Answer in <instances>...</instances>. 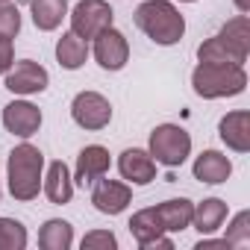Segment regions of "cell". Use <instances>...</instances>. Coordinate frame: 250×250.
Segmentation results:
<instances>
[{"mask_svg": "<svg viewBox=\"0 0 250 250\" xmlns=\"http://www.w3.org/2000/svg\"><path fill=\"white\" fill-rule=\"evenodd\" d=\"M42 180H44V153L30 142H21L18 147H12L9 159H6L9 194L21 203H30L39 197Z\"/></svg>", "mask_w": 250, "mask_h": 250, "instance_id": "cell-1", "label": "cell"}, {"mask_svg": "<svg viewBox=\"0 0 250 250\" xmlns=\"http://www.w3.org/2000/svg\"><path fill=\"white\" fill-rule=\"evenodd\" d=\"M133 21L159 47H171L186 36V18L174 6V0H145L136 9Z\"/></svg>", "mask_w": 250, "mask_h": 250, "instance_id": "cell-2", "label": "cell"}, {"mask_svg": "<svg viewBox=\"0 0 250 250\" xmlns=\"http://www.w3.org/2000/svg\"><path fill=\"white\" fill-rule=\"evenodd\" d=\"M191 88L203 100L235 97L247 88L244 65H224V62H197L191 71Z\"/></svg>", "mask_w": 250, "mask_h": 250, "instance_id": "cell-3", "label": "cell"}, {"mask_svg": "<svg viewBox=\"0 0 250 250\" xmlns=\"http://www.w3.org/2000/svg\"><path fill=\"white\" fill-rule=\"evenodd\" d=\"M147 153L156 159V165L180 168L191 156V136L186 133V127H180V124H159V127H153V133H150Z\"/></svg>", "mask_w": 250, "mask_h": 250, "instance_id": "cell-4", "label": "cell"}, {"mask_svg": "<svg viewBox=\"0 0 250 250\" xmlns=\"http://www.w3.org/2000/svg\"><path fill=\"white\" fill-rule=\"evenodd\" d=\"M68 18H71V33H77L85 42H91L97 33L115 24V12L106 0H80L68 12Z\"/></svg>", "mask_w": 250, "mask_h": 250, "instance_id": "cell-5", "label": "cell"}, {"mask_svg": "<svg viewBox=\"0 0 250 250\" xmlns=\"http://www.w3.org/2000/svg\"><path fill=\"white\" fill-rule=\"evenodd\" d=\"M3 85L6 91H12L15 97H33V94H42L47 91L50 85V74L44 65H39L36 59H15L12 68L3 74Z\"/></svg>", "mask_w": 250, "mask_h": 250, "instance_id": "cell-6", "label": "cell"}, {"mask_svg": "<svg viewBox=\"0 0 250 250\" xmlns=\"http://www.w3.org/2000/svg\"><path fill=\"white\" fill-rule=\"evenodd\" d=\"M71 118L83 130H91V133L106 130L112 124V103L100 91H80L71 100Z\"/></svg>", "mask_w": 250, "mask_h": 250, "instance_id": "cell-7", "label": "cell"}, {"mask_svg": "<svg viewBox=\"0 0 250 250\" xmlns=\"http://www.w3.org/2000/svg\"><path fill=\"white\" fill-rule=\"evenodd\" d=\"M88 44H91L94 62L103 71H121L130 62V42H127V36H124L121 30H115V24L106 27L103 33H97Z\"/></svg>", "mask_w": 250, "mask_h": 250, "instance_id": "cell-8", "label": "cell"}, {"mask_svg": "<svg viewBox=\"0 0 250 250\" xmlns=\"http://www.w3.org/2000/svg\"><path fill=\"white\" fill-rule=\"evenodd\" d=\"M91 203L100 215H121L133 203V188L124 180H109L106 174L91 183Z\"/></svg>", "mask_w": 250, "mask_h": 250, "instance_id": "cell-9", "label": "cell"}, {"mask_svg": "<svg viewBox=\"0 0 250 250\" xmlns=\"http://www.w3.org/2000/svg\"><path fill=\"white\" fill-rule=\"evenodd\" d=\"M0 121H3V127L6 133L18 136V139H30L42 130V109L24 97H15L12 103L3 106V115H0Z\"/></svg>", "mask_w": 250, "mask_h": 250, "instance_id": "cell-10", "label": "cell"}, {"mask_svg": "<svg viewBox=\"0 0 250 250\" xmlns=\"http://www.w3.org/2000/svg\"><path fill=\"white\" fill-rule=\"evenodd\" d=\"M156 159L145 147H127L118 156V171L130 186H147L156 180Z\"/></svg>", "mask_w": 250, "mask_h": 250, "instance_id": "cell-11", "label": "cell"}, {"mask_svg": "<svg viewBox=\"0 0 250 250\" xmlns=\"http://www.w3.org/2000/svg\"><path fill=\"white\" fill-rule=\"evenodd\" d=\"M109 165H112V156L103 145H85L77 156V165H74V186H91L94 180H100L103 174H109Z\"/></svg>", "mask_w": 250, "mask_h": 250, "instance_id": "cell-12", "label": "cell"}, {"mask_svg": "<svg viewBox=\"0 0 250 250\" xmlns=\"http://www.w3.org/2000/svg\"><path fill=\"white\" fill-rule=\"evenodd\" d=\"M218 139L227 145V150H232V153H247V150H250V112H247V109L227 112V115L218 121Z\"/></svg>", "mask_w": 250, "mask_h": 250, "instance_id": "cell-13", "label": "cell"}, {"mask_svg": "<svg viewBox=\"0 0 250 250\" xmlns=\"http://www.w3.org/2000/svg\"><path fill=\"white\" fill-rule=\"evenodd\" d=\"M42 191H44V197H47L50 203H56V206L71 203V197H74V177H71V168H68L62 159L44 165Z\"/></svg>", "mask_w": 250, "mask_h": 250, "instance_id": "cell-14", "label": "cell"}, {"mask_svg": "<svg viewBox=\"0 0 250 250\" xmlns=\"http://www.w3.org/2000/svg\"><path fill=\"white\" fill-rule=\"evenodd\" d=\"M191 174H194V180H197V183L221 186V183H227V180H229V174H232V162H229V156H227V153H221V150H203V153L194 159Z\"/></svg>", "mask_w": 250, "mask_h": 250, "instance_id": "cell-15", "label": "cell"}, {"mask_svg": "<svg viewBox=\"0 0 250 250\" xmlns=\"http://www.w3.org/2000/svg\"><path fill=\"white\" fill-rule=\"evenodd\" d=\"M227 215H229V206H227V200H221V197H206V200L194 203L191 227H194L200 235H212V232H218V229L224 227Z\"/></svg>", "mask_w": 250, "mask_h": 250, "instance_id": "cell-16", "label": "cell"}, {"mask_svg": "<svg viewBox=\"0 0 250 250\" xmlns=\"http://www.w3.org/2000/svg\"><path fill=\"white\" fill-rule=\"evenodd\" d=\"M159 215V224L165 232H183L191 227V215H194V203L188 197H171L159 206H153Z\"/></svg>", "mask_w": 250, "mask_h": 250, "instance_id": "cell-17", "label": "cell"}, {"mask_svg": "<svg viewBox=\"0 0 250 250\" xmlns=\"http://www.w3.org/2000/svg\"><path fill=\"white\" fill-rule=\"evenodd\" d=\"M88 53H91V44L85 42V39H80L77 33H62V39L56 42V62L65 68V71H77V68H83L85 65V59H88Z\"/></svg>", "mask_w": 250, "mask_h": 250, "instance_id": "cell-18", "label": "cell"}, {"mask_svg": "<svg viewBox=\"0 0 250 250\" xmlns=\"http://www.w3.org/2000/svg\"><path fill=\"white\" fill-rule=\"evenodd\" d=\"M197 62H224V65H244L247 62V53H241L235 44H229L221 33L206 39L200 47H197Z\"/></svg>", "mask_w": 250, "mask_h": 250, "instance_id": "cell-19", "label": "cell"}, {"mask_svg": "<svg viewBox=\"0 0 250 250\" xmlns=\"http://www.w3.org/2000/svg\"><path fill=\"white\" fill-rule=\"evenodd\" d=\"M30 12L42 33H53L59 30L62 18H68V0H30Z\"/></svg>", "mask_w": 250, "mask_h": 250, "instance_id": "cell-20", "label": "cell"}, {"mask_svg": "<svg viewBox=\"0 0 250 250\" xmlns=\"http://www.w3.org/2000/svg\"><path fill=\"white\" fill-rule=\"evenodd\" d=\"M39 247L42 250H71L74 247V227L62 218H50L39 229Z\"/></svg>", "mask_w": 250, "mask_h": 250, "instance_id": "cell-21", "label": "cell"}, {"mask_svg": "<svg viewBox=\"0 0 250 250\" xmlns=\"http://www.w3.org/2000/svg\"><path fill=\"white\" fill-rule=\"evenodd\" d=\"M130 232H133L136 244H139V247H145L147 241H153V238H156V235H162L165 229H162V224H159L156 209L150 206V209H139V212L130 218Z\"/></svg>", "mask_w": 250, "mask_h": 250, "instance_id": "cell-22", "label": "cell"}, {"mask_svg": "<svg viewBox=\"0 0 250 250\" xmlns=\"http://www.w3.org/2000/svg\"><path fill=\"white\" fill-rule=\"evenodd\" d=\"M27 241H30V235L21 221L0 215V250H24Z\"/></svg>", "mask_w": 250, "mask_h": 250, "instance_id": "cell-23", "label": "cell"}, {"mask_svg": "<svg viewBox=\"0 0 250 250\" xmlns=\"http://www.w3.org/2000/svg\"><path fill=\"white\" fill-rule=\"evenodd\" d=\"M221 36H224L229 44H235L241 53L250 56V21H247V15H235V18H229V21L221 27Z\"/></svg>", "mask_w": 250, "mask_h": 250, "instance_id": "cell-24", "label": "cell"}, {"mask_svg": "<svg viewBox=\"0 0 250 250\" xmlns=\"http://www.w3.org/2000/svg\"><path fill=\"white\" fill-rule=\"evenodd\" d=\"M224 238L229 241V247H247L250 244V212L247 209L232 215V221L227 224V235Z\"/></svg>", "mask_w": 250, "mask_h": 250, "instance_id": "cell-25", "label": "cell"}, {"mask_svg": "<svg viewBox=\"0 0 250 250\" xmlns=\"http://www.w3.org/2000/svg\"><path fill=\"white\" fill-rule=\"evenodd\" d=\"M18 33H21V12L12 0H3V3H0V36L15 42Z\"/></svg>", "mask_w": 250, "mask_h": 250, "instance_id": "cell-26", "label": "cell"}, {"mask_svg": "<svg viewBox=\"0 0 250 250\" xmlns=\"http://www.w3.org/2000/svg\"><path fill=\"white\" fill-rule=\"evenodd\" d=\"M80 247L83 250H115L118 247V238H115L112 229H91V232L83 235Z\"/></svg>", "mask_w": 250, "mask_h": 250, "instance_id": "cell-27", "label": "cell"}, {"mask_svg": "<svg viewBox=\"0 0 250 250\" xmlns=\"http://www.w3.org/2000/svg\"><path fill=\"white\" fill-rule=\"evenodd\" d=\"M15 62V42L6 39V36H0V77H3Z\"/></svg>", "mask_w": 250, "mask_h": 250, "instance_id": "cell-28", "label": "cell"}, {"mask_svg": "<svg viewBox=\"0 0 250 250\" xmlns=\"http://www.w3.org/2000/svg\"><path fill=\"white\" fill-rule=\"evenodd\" d=\"M142 250H174V238L162 232V235H156L153 241H147V244H145Z\"/></svg>", "mask_w": 250, "mask_h": 250, "instance_id": "cell-29", "label": "cell"}, {"mask_svg": "<svg viewBox=\"0 0 250 250\" xmlns=\"http://www.w3.org/2000/svg\"><path fill=\"white\" fill-rule=\"evenodd\" d=\"M235 9H238V15H247L250 12V0H235Z\"/></svg>", "mask_w": 250, "mask_h": 250, "instance_id": "cell-30", "label": "cell"}, {"mask_svg": "<svg viewBox=\"0 0 250 250\" xmlns=\"http://www.w3.org/2000/svg\"><path fill=\"white\" fill-rule=\"evenodd\" d=\"M180 3H194V0H180Z\"/></svg>", "mask_w": 250, "mask_h": 250, "instance_id": "cell-31", "label": "cell"}, {"mask_svg": "<svg viewBox=\"0 0 250 250\" xmlns=\"http://www.w3.org/2000/svg\"><path fill=\"white\" fill-rule=\"evenodd\" d=\"M0 197H3V188H0Z\"/></svg>", "mask_w": 250, "mask_h": 250, "instance_id": "cell-32", "label": "cell"}, {"mask_svg": "<svg viewBox=\"0 0 250 250\" xmlns=\"http://www.w3.org/2000/svg\"><path fill=\"white\" fill-rule=\"evenodd\" d=\"M0 3H3V0H0Z\"/></svg>", "mask_w": 250, "mask_h": 250, "instance_id": "cell-33", "label": "cell"}]
</instances>
